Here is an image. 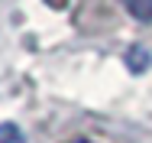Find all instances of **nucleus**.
Returning a JSON list of instances; mask_svg holds the SVG:
<instances>
[{
    "label": "nucleus",
    "instance_id": "f257e3e1",
    "mask_svg": "<svg viewBox=\"0 0 152 143\" xmlns=\"http://www.w3.org/2000/svg\"><path fill=\"white\" fill-rule=\"evenodd\" d=\"M149 65H152V52L146 46H133V49L126 52V68H129V72L139 75V72H146Z\"/></svg>",
    "mask_w": 152,
    "mask_h": 143
},
{
    "label": "nucleus",
    "instance_id": "f03ea898",
    "mask_svg": "<svg viewBox=\"0 0 152 143\" xmlns=\"http://www.w3.org/2000/svg\"><path fill=\"white\" fill-rule=\"evenodd\" d=\"M126 10H129L136 20H142V23L152 20V0H126Z\"/></svg>",
    "mask_w": 152,
    "mask_h": 143
},
{
    "label": "nucleus",
    "instance_id": "7ed1b4c3",
    "mask_svg": "<svg viewBox=\"0 0 152 143\" xmlns=\"http://www.w3.org/2000/svg\"><path fill=\"white\" fill-rule=\"evenodd\" d=\"M0 143H26V140H23V133H20L16 124H3L0 127Z\"/></svg>",
    "mask_w": 152,
    "mask_h": 143
},
{
    "label": "nucleus",
    "instance_id": "20e7f679",
    "mask_svg": "<svg viewBox=\"0 0 152 143\" xmlns=\"http://www.w3.org/2000/svg\"><path fill=\"white\" fill-rule=\"evenodd\" d=\"M45 3H49V7H55V10H61V7H65V0H45Z\"/></svg>",
    "mask_w": 152,
    "mask_h": 143
},
{
    "label": "nucleus",
    "instance_id": "39448f33",
    "mask_svg": "<svg viewBox=\"0 0 152 143\" xmlns=\"http://www.w3.org/2000/svg\"><path fill=\"white\" fill-rule=\"evenodd\" d=\"M78 143H84V140H78Z\"/></svg>",
    "mask_w": 152,
    "mask_h": 143
}]
</instances>
